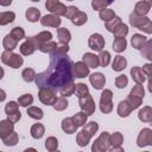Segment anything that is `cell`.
<instances>
[{"mask_svg":"<svg viewBox=\"0 0 152 152\" xmlns=\"http://www.w3.org/2000/svg\"><path fill=\"white\" fill-rule=\"evenodd\" d=\"M74 62L68 55L50 56V64L46 70L36 75L34 82L38 88H48L53 91L63 84L74 81Z\"/></svg>","mask_w":152,"mask_h":152,"instance_id":"1","label":"cell"},{"mask_svg":"<svg viewBox=\"0 0 152 152\" xmlns=\"http://www.w3.org/2000/svg\"><path fill=\"white\" fill-rule=\"evenodd\" d=\"M129 24L132 26L137 27L138 30L144 31L147 34L152 33V21L150 18H147L145 15H139V14L132 12L129 14Z\"/></svg>","mask_w":152,"mask_h":152,"instance_id":"2","label":"cell"},{"mask_svg":"<svg viewBox=\"0 0 152 152\" xmlns=\"http://www.w3.org/2000/svg\"><path fill=\"white\" fill-rule=\"evenodd\" d=\"M1 61L4 64L13 68V69H18L23 65L24 59L19 53H14L12 50H5L1 53Z\"/></svg>","mask_w":152,"mask_h":152,"instance_id":"3","label":"cell"},{"mask_svg":"<svg viewBox=\"0 0 152 152\" xmlns=\"http://www.w3.org/2000/svg\"><path fill=\"white\" fill-rule=\"evenodd\" d=\"M112 99H113V93L112 90L109 89H104L102 93H101V97H100V102H99V107H100V110L104 114H108L112 112L113 109V102H112Z\"/></svg>","mask_w":152,"mask_h":152,"instance_id":"4","label":"cell"},{"mask_svg":"<svg viewBox=\"0 0 152 152\" xmlns=\"http://www.w3.org/2000/svg\"><path fill=\"white\" fill-rule=\"evenodd\" d=\"M78 104H80V108L82 109V112H84L88 116L89 115H93L94 112H95V102L91 97V95L88 93L81 97H78Z\"/></svg>","mask_w":152,"mask_h":152,"instance_id":"5","label":"cell"},{"mask_svg":"<svg viewBox=\"0 0 152 152\" xmlns=\"http://www.w3.org/2000/svg\"><path fill=\"white\" fill-rule=\"evenodd\" d=\"M18 106H19V104H18V102H15V101H10V102H7L6 106H5V113H6V115H7V119H8L11 122H13V124L18 122V121L20 120V118H21V113L19 112Z\"/></svg>","mask_w":152,"mask_h":152,"instance_id":"6","label":"cell"},{"mask_svg":"<svg viewBox=\"0 0 152 152\" xmlns=\"http://www.w3.org/2000/svg\"><path fill=\"white\" fill-rule=\"evenodd\" d=\"M108 148H109V133L103 132L94 141V144L91 146V151L93 152H104Z\"/></svg>","mask_w":152,"mask_h":152,"instance_id":"7","label":"cell"},{"mask_svg":"<svg viewBox=\"0 0 152 152\" xmlns=\"http://www.w3.org/2000/svg\"><path fill=\"white\" fill-rule=\"evenodd\" d=\"M38 97L42 103H44L45 106H52L55 100H56V93L51 89L48 88H39L38 91Z\"/></svg>","mask_w":152,"mask_h":152,"instance_id":"8","label":"cell"},{"mask_svg":"<svg viewBox=\"0 0 152 152\" xmlns=\"http://www.w3.org/2000/svg\"><path fill=\"white\" fill-rule=\"evenodd\" d=\"M45 7H46V10L50 11L52 14H56V15H58V17L64 15L65 8H66V6H65L64 4H62L59 0H46Z\"/></svg>","mask_w":152,"mask_h":152,"instance_id":"9","label":"cell"},{"mask_svg":"<svg viewBox=\"0 0 152 152\" xmlns=\"http://www.w3.org/2000/svg\"><path fill=\"white\" fill-rule=\"evenodd\" d=\"M104 44H106L104 38L100 33H94L88 39V45L94 51H101L104 48Z\"/></svg>","mask_w":152,"mask_h":152,"instance_id":"10","label":"cell"},{"mask_svg":"<svg viewBox=\"0 0 152 152\" xmlns=\"http://www.w3.org/2000/svg\"><path fill=\"white\" fill-rule=\"evenodd\" d=\"M51 38H52V33H51V32H49V31H43V32H40V33H38V34H36V36H33V37L27 38V39L34 45L36 49H39L43 43L51 40Z\"/></svg>","mask_w":152,"mask_h":152,"instance_id":"11","label":"cell"},{"mask_svg":"<svg viewBox=\"0 0 152 152\" xmlns=\"http://www.w3.org/2000/svg\"><path fill=\"white\" fill-rule=\"evenodd\" d=\"M137 144L139 147L152 145V131L150 128H142L138 135Z\"/></svg>","mask_w":152,"mask_h":152,"instance_id":"12","label":"cell"},{"mask_svg":"<svg viewBox=\"0 0 152 152\" xmlns=\"http://www.w3.org/2000/svg\"><path fill=\"white\" fill-rule=\"evenodd\" d=\"M89 81L91 83V86L94 87V89L96 90H100L104 87V83H106V77L101 72H94L89 76Z\"/></svg>","mask_w":152,"mask_h":152,"instance_id":"13","label":"cell"},{"mask_svg":"<svg viewBox=\"0 0 152 152\" xmlns=\"http://www.w3.org/2000/svg\"><path fill=\"white\" fill-rule=\"evenodd\" d=\"M39 20L43 26H50V27H58L62 23L61 18L56 14H46Z\"/></svg>","mask_w":152,"mask_h":152,"instance_id":"14","label":"cell"},{"mask_svg":"<svg viewBox=\"0 0 152 152\" xmlns=\"http://www.w3.org/2000/svg\"><path fill=\"white\" fill-rule=\"evenodd\" d=\"M89 75V66L84 62L74 63V76L77 78H83Z\"/></svg>","mask_w":152,"mask_h":152,"instance_id":"15","label":"cell"},{"mask_svg":"<svg viewBox=\"0 0 152 152\" xmlns=\"http://www.w3.org/2000/svg\"><path fill=\"white\" fill-rule=\"evenodd\" d=\"M14 131V124L11 122L8 119L7 120H1L0 121V138L4 139L8 134H11Z\"/></svg>","mask_w":152,"mask_h":152,"instance_id":"16","label":"cell"},{"mask_svg":"<svg viewBox=\"0 0 152 152\" xmlns=\"http://www.w3.org/2000/svg\"><path fill=\"white\" fill-rule=\"evenodd\" d=\"M82 62H84L89 68H94V69L100 65L99 56H96L95 53H91V52H86L82 57Z\"/></svg>","mask_w":152,"mask_h":152,"instance_id":"17","label":"cell"},{"mask_svg":"<svg viewBox=\"0 0 152 152\" xmlns=\"http://www.w3.org/2000/svg\"><path fill=\"white\" fill-rule=\"evenodd\" d=\"M131 76H132L133 81L139 84H142L146 81V75L144 74V71L140 66H133L131 69Z\"/></svg>","mask_w":152,"mask_h":152,"instance_id":"18","label":"cell"},{"mask_svg":"<svg viewBox=\"0 0 152 152\" xmlns=\"http://www.w3.org/2000/svg\"><path fill=\"white\" fill-rule=\"evenodd\" d=\"M150 10H151V4L148 0L139 1L134 6V13H137L139 15H146L150 12Z\"/></svg>","mask_w":152,"mask_h":152,"instance_id":"19","label":"cell"},{"mask_svg":"<svg viewBox=\"0 0 152 152\" xmlns=\"http://www.w3.org/2000/svg\"><path fill=\"white\" fill-rule=\"evenodd\" d=\"M78 126L72 121L71 118H65L63 119L62 121V129L66 133V134H72V133H76Z\"/></svg>","mask_w":152,"mask_h":152,"instance_id":"20","label":"cell"},{"mask_svg":"<svg viewBox=\"0 0 152 152\" xmlns=\"http://www.w3.org/2000/svg\"><path fill=\"white\" fill-rule=\"evenodd\" d=\"M90 139H91V135H90L86 129H83V128H82V131H80V132L77 133V135H76V142H77V145L81 146V147L87 146V145L89 144Z\"/></svg>","mask_w":152,"mask_h":152,"instance_id":"21","label":"cell"},{"mask_svg":"<svg viewBox=\"0 0 152 152\" xmlns=\"http://www.w3.org/2000/svg\"><path fill=\"white\" fill-rule=\"evenodd\" d=\"M138 118L142 122H151L152 121V108L150 106L142 107L138 113Z\"/></svg>","mask_w":152,"mask_h":152,"instance_id":"22","label":"cell"},{"mask_svg":"<svg viewBox=\"0 0 152 152\" xmlns=\"http://www.w3.org/2000/svg\"><path fill=\"white\" fill-rule=\"evenodd\" d=\"M122 142H124V137L120 132H115L112 135H109V147L110 148H119V147H121Z\"/></svg>","mask_w":152,"mask_h":152,"instance_id":"23","label":"cell"},{"mask_svg":"<svg viewBox=\"0 0 152 152\" xmlns=\"http://www.w3.org/2000/svg\"><path fill=\"white\" fill-rule=\"evenodd\" d=\"M132 110H133V109L131 108V106H129V103L127 102V100L121 101V102L119 103V106H118V115H119L120 118H127V116L131 114Z\"/></svg>","mask_w":152,"mask_h":152,"instance_id":"24","label":"cell"},{"mask_svg":"<svg viewBox=\"0 0 152 152\" xmlns=\"http://www.w3.org/2000/svg\"><path fill=\"white\" fill-rule=\"evenodd\" d=\"M146 40H147V39H146V37H145V36H142V34H139V33L133 34V36H132V38H131L132 46H133L134 49H137V50H141V48L145 45Z\"/></svg>","mask_w":152,"mask_h":152,"instance_id":"25","label":"cell"},{"mask_svg":"<svg viewBox=\"0 0 152 152\" xmlns=\"http://www.w3.org/2000/svg\"><path fill=\"white\" fill-rule=\"evenodd\" d=\"M126 65H127V59L125 57H122L120 55L114 57V61L112 63V68L114 71H121L126 68Z\"/></svg>","mask_w":152,"mask_h":152,"instance_id":"26","label":"cell"},{"mask_svg":"<svg viewBox=\"0 0 152 152\" xmlns=\"http://www.w3.org/2000/svg\"><path fill=\"white\" fill-rule=\"evenodd\" d=\"M113 33H114L115 38H125L128 33V26L121 21L120 24H118L115 26V28L113 30Z\"/></svg>","mask_w":152,"mask_h":152,"instance_id":"27","label":"cell"},{"mask_svg":"<svg viewBox=\"0 0 152 152\" xmlns=\"http://www.w3.org/2000/svg\"><path fill=\"white\" fill-rule=\"evenodd\" d=\"M59 93H61V95L64 96V97L71 96V95L75 93V83H74V81H70V82L63 84V86L59 88Z\"/></svg>","mask_w":152,"mask_h":152,"instance_id":"28","label":"cell"},{"mask_svg":"<svg viewBox=\"0 0 152 152\" xmlns=\"http://www.w3.org/2000/svg\"><path fill=\"white\" fill-rule=\"evenodd\" d=\"M25 15H26V19H27L28 21L36 23V21H38L39 18H40V12H39V10L36 8V7H28V8L26 10Z\"/></svg>","mask_w":152,"mask_h":152,"instance_id":"29","label":"cell"},{"mask_svg":"<svg viewBox=\"0 0 152 152\" xmlns=\"http://www.w3.org/2000/svg\"><path fill=\"white\" fill-rule=\"evenodd\" d=\"M57 37H58L59 43H64V44H68L71 39V34H70L69 30L65 27L57 28Z\"/></svg>","mask_w":152,"mask_h":152,"instance_id":"30","label":"cell"},{"mask_svg":"<svg viewBox=\"0 0 152 152\" xmlns=\"http://www.w3.org/2000/svg\"><path fill=\"white\" fill-rule=\"evenodd\" d=\"M19 49H20V53L24 55V56H30V55H32V53L36 51L34 45H33L28 39H26V40L20 45Z\"/></svg>","mask_w":152,"mask_h":152,"instance_id":"31","label":"cell"},{"mask_svg":"<svg viewBox=\"0 0 152 152\" xmlns=\"http://www.w3.org/2000/svg\"><path fill=\"white\" fill-rule=\"evenodd\" d=\"M18 40L12 36V34H6L4 40H2V45L5 48V50H13L17 48Z\"/></svg>","mask_w":152,"mask_h":152,"instance_id":"32","label":"cell"},{"mask_svg":"<svg viewBox=\"0 0 152 152\" xmlns=\"http://www.w3.org/2000/svg\"><path fill=\"white\" fill-rule=\"evenodd\" d=\"M45 133V128L42 124H34L31 127V135L34 139H40Z\"/></svg>","mask_w":152,"mask_h":152,"instance_id":"33","label":"cell"},{"mask_svg":"<svg viewBox=\"0 0 152 152\" xmlns=\"http://www.w3.org/2000/svg\"><path fill=\"white\" fill-rule=\"evenodd\" d=\"M87 14L84 13V12H82V11H78L72 18H71V23L74 24V25H76V26H81V25H83V24H86L87 23Z\"/></svg>","mask_w":152,"mask_h":152,"instance_id":"34","label":"cell"},{"mask_svg":"<svg viewBox=\"0 0 152 152\" xmlns=\"http://www.w3.org/2000/svg\"><path fill=\"white\" fill-rule=\"evenodd\" d=\"M127 48V42L125 38H115L113 42V50L115 52H122Z\"/></svg>","mask_w":152,"mask_h":152,"instance_id":"35","label":"cell"},{"mask_svg":"<svg viewBox=\"0 0 152 152\" xmlns=\"http://www.w3.org/2000/svg\"><path fill=\"white\" fill-rule=\"evenodd\" d=\"M27 115L30 116V118H32V119H34V120H40L43 116H44V113H43V110L40 109V108H38V107H34V106H28V108H27Z\"/></svg>","mask_w":152,"mask_h":152,"instance_id":"36","label":"cell"},{"mask_svg":"<svg viewBox=\"0 0 152 152\" xmlns=\"http://www.w3.org/2000/svg\"><path fill=\"white\" fill-rule=\"evenodd\" d=\"M14 18H15L14 12H1L0 13V26L12 23L14 20Z\"/></svg>","mask_w":152,"mask_h":152,"instance_id":"37","label":"cell"},{"mask_svg":"<svg viewBox=\"0 0 152 152\" xmlns=\"http://www.w3.org/2000/svg\"><path fill=\"white\" fill-rule=\"evenodd\" d=\"M72 121L80 127V126H83L86 122H87V119H88V115L84 113V112H78L76 113L74 116H71Z\"/></svg>","mask_w":152,"mask_h":152,"instance_id":"38","label":"cell"},{"mask_svg":"<svg viewBox=\"0 0 152 152\" xmlns=\"http://www.w3.org/2000/svg\"><path fill=\"white\" fill-rule=\"evenodd\" d=\"M32 103H33V96L31 94H24L18 99V104L21 107H28Z\"/></svg>","mask_w":152,"mask_h":152,"instance_id":"39","label":"cell"},{"mask_svg":"<svg viewBox=\"0 0 152 152\" xmlns=\"http://www.w3.org/2000/svg\"><path fill=\"white\" fill-rule=\"evenodd\" d=\"M56 45H57V44H56L55 42L49 40V42L43 43V44L40 45L39 50H40L42 52H44V53H49V55H51V53L53 52V50L56 49Z\"/></svg>","mask_w":152,"mask_h":152,"instance_id":"40","label":"cell"},{"mask_svg":"<svg viewBox=\"0 0 152 152\" xmlns=\"http://www.w3.org/2000/svg\"><path fill=\"white\" fill-rule=\"evenodd\" d=\"M68 101L65 100V97L64 96H61V97H56V100H55V102H53V104H52V107L56 109V110H64L66 107H68Z\"/></svg>","mask_w":152,"mask_h":152,"instance_id":"41","label":"cell"},{"mask_svg":"<svg viewBox=\"0 0 152 152\" xmlns=\"http://www.w3.org/2000/svg\"><path fill=\"white\" fill-rule=\"evenodd\" d=\"M69 51V45L64 44V43H59L56 45V49L53 50V52L50 56H59V55H66Z\"/></svg>","mask_w":152,"mask_h":152,"instance_id":"42","label":"cell"},{"mask_svg":"<svg viewBox=\"0 0 152 152\" xmlns=\"http://www.w3.org/2000/svg\"><path fill=\"white\" fill-rule=\"evenodd\" d=\"M45 148L50 152H53L58 148V140L55 137H49L45 140Z\"/></svg>","mask_w":152,"mask_h":152,"instance_id":"43","label":"cell"},{"mask_svg":"<svg viewBox=\"0 0 152 152\" xmlns=\"http://www.w3.org/2000/svg\"><path fill=\"white\" fill-rule=\"evenodd\" d=\"M112 4V1L109 0H91V7L95 11H101L103 8H106L107 6H109Z\"/></svg>","mask_w":152,"mask_h":152,"instance_id":"44","label":"cell"},{"mask_svg":"<svg viewBox=\"0 0 152 152\" xmlns=\"http://www.w3.org/2000/svg\"><path fill=\"white\" fill-rule=\"evenodd\" d=\"M99 61H100V65L102 68L107 66L109 63H110V53L108 51H103L101 50L100 51V55H99Z\"/></svg>","mask_w":152,"mask_h":152,"instance_id":"45","label":"cell"},{"mask_svg":"<svg viewBox=\"0 0 152 152\" xmlns=\"http://www.w3.org/2000/svg\"><path fill=\"white\" fill-rule=\"evenodd\" d=\"M4 140V144L6 146H15L17 142H18V133L17 132H12L11 134H8L6 138L2 139Z\"/></svg>","mask_w":152,"mask_h":152,"instance_id":"46","label":"cell"},{"mask_svg":"<svg viewBox=\"0 0 152 152\" xmlns=\"http://www.w3.org/2000/svg\"><path fill=\"white\" fill-rule=\"evenodd\" d=\"M100 19L101 20H103L104 23L106 21H108V20H110V19H113L114 17H115V13H114V11L113 10H109V8H103V10H101L100 11Z\"/></svg>","mask_w":152,"mask_h":152,"instance_id":"47","label":"cell"},{"mask_svg":"<svg viewBox=\"0 0 152 152\" xmlns=\"http://www.w3.org/2000/svg\"><path fill=\"white\" fill-rule=\"evenodd\" d=\"M21 76H23V80L25 82H32L34 81L36 78V71L32 69V68H26L23 72H21Z\"/></svg>","mask_w":152,"mask_h":152,"instance_id":"48","label":"cell"},{"mask_svg":"<svg viewBox=\"0 0 152 152\" xmlns=\"http://www.w3.org/2000/svg\"><path fill=\"white\" fill-rule=\"evenodd\" d=\"M127 102L129 103L132 109H137L141 103H142V97L139 96H133V95H128L127 97Z\"/></svg>","mask_w":152,"mask_h":152,"instance_id":"49","label":"cell"},{"mask_svg":"<svg viewBox=\"0 0 152 152\" xmlns=\"http://www.w3.org/2000/svg\"><path fill=\"white\" fill-rule=\"evenodd\" d=\"M84 127H83V129H86L91 137L93 135H95V133L97 132V129H99V124L97 122H95V121H90V122H86L84 125H83Z\"/></svg>","mask_w":152,"mask_h":152,"instance_id":"50","label":"cell"},{"mask_svg":"<svg viewBox=\"0 0 152 152\" xmlns=\"http://www.w3.org/2000/svg\"><path fill=\"white\" fill-rule=\"evenodd\" d=\"M120 23H121V18L115 15L113 19H110V20L106 21V23H104V26H106L107 31H109V32H113V30L115 28V26H116L118 24H120Z\"/></svg>","mask_w":152,"mask_h":152,"instance_id":"51","label":"cell"},{"mask_svg":"<svg viewBox=\"0 0 152 152\" xmlns=\"http://www.w3.org/2000/svg\"><path fill=\"white\" fill-rule=\"evenodd\" d=\"M151 45H152V42L151 40H146L145 45L141 48V55L144 57H146L147 59H152V53H151L152 48H151Z\"/></svg>","mask_w":152,"mask_h":152,"instance_id":"52","label":"cell"},{"mask_svg":"<svg viewBox=\"0 0 152 152\" xmlns=\"http://www.w3.org/2000/svg\"><path fill=\"white\" fill-rule=\"evenodd\" d=\"M75 91H76V95L78 97H81V96H83V95H86V94L89 93L88 87L84 83H77V84H75Z\"/></svg>","mask_w":152,"mask_h":152,"instance_id":"53","label":"cell"},{"mask_svg":"<svg viewBox=\"0 0 152 152\" xmlns=\"http://www.w3.org/2000/svg\"><path fill=\"white\" fill-rule=\"evenodd\" d=\"M129 95H133V96H139V97H142L144 99V95H145V90H144V87L142 84H139L137 83V86H134L129 93Z\"/></svg>","mask_w":152,"mask_h":152,"instance_id":"54","label":"cell"},{"mask_svg":"<svg viewBox=\"0 0 152 152\" xmlns=\"http://www.w3.org/2000/svg\"><path fill=\"white\" fill-rule=\"evenodd\" d=\"M10 34H12V36L18 40V42L25 38V31H24L21 27H18V26H17V27H13Z\"/></svg>","mask_w":152,"mask_h":152,"instance_id":"55","label":"cell"},{"mask_svg":"<svg viewBox=\"0 0 152 152\" xmlns=\"http://www.w3.org/2000/svg\"><path fill=\"white\" fill-rule=\"evenodd\" d=\"M127 83H128V78H127L126 75H120V76H118V77L115 78V86H116V88H119V89L125 88V87L127 86Z\"/></svg>","mask_w":152,"mask_h":152,"instance_id":"56","label":"cell"},{"mask_svg":"<svg viewBox=\"0 0 152 152\" xmlns=\"http://www.w3.org/2000/svg\"><path fill=\"white\" fill-rule=\"evenodd\" d=\"M80 10L76 7V6H68L66 8H65V13H64V17H66L68 19H70L71 20V18L78 12Z\"/></svg>","mask_w":152,"mask_h":152,"instance_id":"57","label":"cell"},{"mask_svg":"<svg viewBox=\"0 0 152 152\" xmlns=\"http://www.w3.org/2000/svg\"><path fill=\"white\" fill-rule=\"evenodd\" d=\"M151 68H152V65L150 64V63H146L141 69H142V71H144V74L146 75V77H150L151 76Z\"/></svg>","mask_w":152,"mask_h":152,"instance_id":"58","label":"cell"},{"mask_svg":"<svg viewBox=\"0 0 152 152\" xmlns=\"http://www.w3.org/2000/svg\"><path fill=\"white\" fill-rule=\"evenodd\" d=\"M12 4V0H0V6H10Z\"/></svg>","mask_w":152,"mask_h":152,"instance_id":"59","label":"cell"},{"mask_svg":"<svg viewBox=\"0 0 152 152\" xmlns=\"http://www.w3.org/2000/svg\"><path fill=\"white\" fill-rule=\"evenodd\" d=\"M5 99H6V93H5V90H2V89L0 88V102L4 101Z\"/></svg>","mask_w":152,"mask_h":152,"instance_id":"60","label":"cell"},{"mask_svg":"<svg viewBox=\"0 0 152 152\" xmlns=\"http://www.w3.org/2000/svg\"><path fill=\"white\" fill-rule=\"evenodd\" d=\"M4 75H5V71H4V69L0 66V80L4 77Z\"/></svg>","mask_w":152,"mask_h":152,"instance_id":"61","label":"cell"},{"mask_svg":"<svg viewBox=\"0 0 152 152\" xmlns=\"http://www.w3.org/2000/svg\"><path fill=\"white\" fill-rule=\"evenodd\" d=\"M31 1H33V2H38L39 0H31Z\"/></svg>","mask_w":152,"mask_h":152,"instance_id":"62","label":"cell"},{"mask_svg":"<svg viewBox=\"0 0 152 152\" xmlns=\"http://www.w3.org/2000/svg\"><path fill=\"white\" fill-rule=\"evenodd\" d=\"M68 1H72V0H68Z\"/></svg>","mask_w":152,"mask_h":152,"instance_id":"63","label":"cell"},{"mask_svg":"<svg viewBox=\"0 0 152 152\" xmlns=\"http://www.w3.org/2000/svg\"><path fill=\"white\" fill-rule=\"evenodd\" d=\"M109 1H112V2H113V0H109Z\"/></svg>","mask_w":152,"mask_h":152,"instance_id":"64","label":"cell"}]
</instances>
